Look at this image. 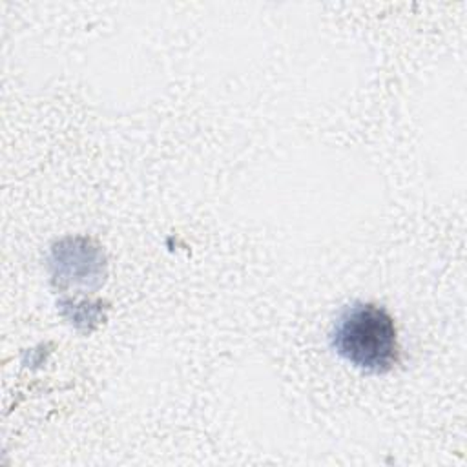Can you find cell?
I'll return each instance as SVG.
<instances>
[{"mask_svg": "<svg viewBox=\"0 0 467 467\" xmlns=\"http://www.w3.org/2000/svg\"><path fill=\"white\" fill-rule=\"evenodd\" d=\"M330 345L347 363L370 374L392 370L400 358L394 319L374 303L345 306L332 325Z\"/></svg>", "mask_w": 467, "mask_h": 467, "instance_id": "6da1fadb", "label": "cell"}]
</instances>
